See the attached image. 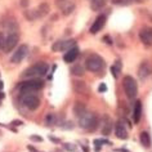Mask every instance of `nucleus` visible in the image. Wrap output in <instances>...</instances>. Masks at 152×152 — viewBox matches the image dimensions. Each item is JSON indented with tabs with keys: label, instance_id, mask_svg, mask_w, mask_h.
<instances>
[{
	"label": "nucleus",
	"instance_id": "obj_12",
	"mask_svg": "<svg viewBox=\"0 0 152 152\" xmlns=\"http://www.w3.org/2000/svg\"><path fill=\"white\" fill-rule=\"evenodd\" d=\"M152 72V67L150 66V63L147 62V61H144V62L139 66V70H138V75L140 79H146L148 75H150Z\"/></svg>",
	"mask_w": 152,
	"mask_h": 152
},
{
	"label": "nucleus",
	"instance_id": "obj_30",
	"mask_svg": "<svg viewBox=\"0 0 152 152\" xmlns=\"http://www.w3.org/2000/svg\"><path fill=\"white\" fill-rule=\"evenodd\" d=\"M103 40H104V41H106V43H107V44H112V40L110 39L108 36H104V37H103Z\"/></svg>",
	"mask_w": 152,
	"mask_h": 152
},
{
	"label": "nucleus",
	"instance_id": "obj_10",
	"mask_svg": "<svg viewBox=\"0 0 152 152\" xmlns=\"http://www.w3.org/2000/svg\"><path fill=\"white\" fill-rule=\"evenodd\" d=\"M139 39H140V41H142L144 45H147V47L152 45V28H143V30H140Z\"/></svg>",
	"mask_w": 152,
	"mask_h": 152
},
{
	"label": "nucleus",
	"instance_id": "obj_21",
	"mask_svg": "<svg viewBox=\"0 0 152 152\" xmlns=\"http://www.w3.org/2000/svg\"><path fill=\"white\" fill-rule=\"evenodd\" d=\"M106 3H107V0H92L90 7H92L93 10H101L106 5Z\"/></svg>",
	"mask_w": 152,
	"mask_h": 152
},
{
	"label": "nucleus",
	"instance_id": "obj_1",
	"mask_svg": "<svg viewBox=\"0 0 152 152\" xmlns=\"http://www.w3.org/2000/svg\"><path fill=\"white\" fill-rule=\"evenodd\" d=\"M98 123H99V119L96 113H92V112H88L86 111L84 115H81L79 117V125L81 128L86 129V130H90V132H94L98 126Z\"/></svg>",
	"mask_w": 152,
	"mask_h": 152
},
{
	"label": "nucleus",
	"instance_id": "obj_38",
	"mask_svg": "<svg viewBox=\"0 0 152 152\" xmlns=\"http://www.w3.org/2000/svg\"><path fill=\"white\" fill-rule=\"evenodd\" d=\"M133 1H135V3H142V1H144V0H133Z\"/></svg>",
	"mask_w": 152,
	"mask_h": 152
},
{
	"label": "nucleus",
	"instance_id": "obj_13",
	"mask_svg": "<svg viewBox=\"0 0 152 152\" xmlns=\"http://www.w3.org/2000/svg\"><path fill=\"white\" fill-rule=\"evenodd\" d=\"M77 56H79V49L76 47H74V48L68 49V50L66 52V54L63 56V59H64V62L71 63V62H74V61L77 58Z\"/></svg>",
	"mask_w": 152,
	"mask_h": 152
},
{
	"label": "nucleus",
	"instance_id": "obj_5",
	"mask_svg": "<svg viewBox=\"0 0 152 152\" xmlns=\"http://www.w3.org/2000/svg\"><path fill=\"white\" fill-rule=\"evenodd\" d=\"M85 67L88 68L90 72H99L101 70H103V67H104V61L98 54H90L88 58L85 59Z\"/></svg>",
	"mask_w": 152,
	"mask_h": 152
},
{
	"label": "nucleus",
	"instance_id": "obj_14",
	"mask_svg": "<svg viewBox=\"0 0 152 152\" xmlns=\"http://www.w3.org/2000/svg\"><path fill=\"white\" fill-rule=\"evenodd\" d=\"M74 90L79 94H88L89 93V88L86 86V84L84 81H79L75 80L74 81Z\"/></svg>",
	"mask_w": 152,
	"mask_h": 152
},
{
	"label": "nucleus",
	"instance_id": "obj_35",
	"mask_svg": "<svg viewBox=\"0 0 152 152\" xmlns=\"http://www.w3.org/2000/svg\"><path fill=\"white\" fill-rule=\"evenodd\" d=\"M13 124H14V125H21L22 121H13Z\"/></svg>",
	"mask_w": 152,
	"mask_h": 152
},
{
	"label": "nucleus",
	"instance_id": "obj_23",
	"mask_svg": "<svg viewBox=\"0 0 152 152\" xmlns=\"http://www.w3.org/2000/svg\"><path fill=\"white\" fill-rule=\"evenodd\" d=\"M25 17L27 18L28 21H35L36 18H39V17H37L36 9H34V10H26V12H25Z\"/></svg>",
	"mask_w": 152,
	"mask_h": 152
},
{
	"label": "nucleus",
	"instance_id": "obj_31",
	"mask_svg": "<svg viewBox=\"0 0 152 152\" xmlns=\"http://www.w3.org/2000/svg\"><path fill=\"white\" fill-rule=\"evenodd\" d=\"M31 139H32V140H39V142H41V138H40V137H35V135H34V137H31Z\"/></svg>",
	"mask_w": 152,
	"mask_h": 152
},
{
	"label": "nucleus",
	"instance_id": "obj_22",
	"mask_svg": "<svg viewBox=\"0 0 152 152\" xmlns=\"http://www.w3.org/2000/svg\"><path fill=\"white\" fill-rule=\"evenodd\" d=\"M71 72H72V75H75V76H83L84 75V67H83L81 64H75V66H72Z\"/></svg>",
	"mask_w": 152,
	"mask_h": 152
},
{
	"label": "nucleus",
	"instance_id": "obj_37",
	"mask_svg": "<svg viewBox=\"0 0 152 152\" xmlns=\"http://www.w3.org/2000/svg\"><path fill=\"white\" fill-rule=\"evenodd\" d=\"M3 98H4V94H3L1 92H0V99H3Z\"/></svg>",
	"mask_w": 152,
	"mask_h": 152
},
{
	"label": "nucleus",
	"instance_id": "obj_11",
	"mask_svg": "<svg viewBox=\"0 0 152 152\" xmlns=\"http://www.w3.org/2000/svg\"><path fill=\"white\" fill-rule=\"evenodd\" d=\"M101 130L103 135H110L112 132V120L108 116H103L102 120V125H101Z\"/></svg>",
	"mask_w": 152,
	"mask_h": 152
},
{
	"label": "nucleus",
	"instance_id": "obj_26",
	"mask_svg": "<svg viewBox=\"0 0 152 152\" xmlns=\"http://www.w3.org/2000/svg\"><path fill=\"white\" fill-rule=\"evenodd\" d=\"M120 70H121L120 62L117 61V63L115 64V66H112V67H111V71H112V74H113V76H115V77H119V72H120Z\"/></svg>",
	"mask_w": 152,
	"mask_h": 152
},
{
	"label": "nucleus",
	"instance_id": "obj_17",
	"mask_svg": "<svg viewBox=\"0 0 152 152\" xmlns=\"http://www.w3.org/2000/svg\"><path fill=\"white\" fill-rule=\"evenodd\" d=\"M139 140H140V143H142V146L143 147H150L151 146V137L150 134H148L147 132H142L139 134Z\"/></svg>",
	"mask_w": 152,
	"mask_h": 152
},
{
	"label": "nucleus",
	"instance_id": "obj_19",
	"mask_svg": "<svg viewBox=\"0 0 152 152\" xmlns=\"http://www.w3.org/2000/svg\"><path fill=\"white\" fill-rule=\"evenodd\" d=\"M61 10H62V14H63V16H68V14H71V13L75 10V4H74V3L67 1L64 5L61 7Z\"/></svg>",
	"mask_w": 152,
	"mask_h": 152
},
{
	"label": "nucleus",
	"instance_id": "obj_34",
	"mask_svg": "<svg viewBox=\"0 0 152 152\" xmlns=\"http://www.w3.org/2000/svg\"><path fill=\"white\" fill-rule=\"evenodd\" d=\"M113 4H120V0H111Z\"/></svg>",
	"mask_w": 152,
	"mask_h": 152
},
{
	"label": "nucleus",
	"instance_id": "obj_27",
	"mask_svg": "<svg viewBox=\"0 0 152 152\" xmlns=\"http://www.w3.org/2000/svg\"><path fill=\"white\" fill-rule=\"evenodd\" d=\"M62 44H63L62 40L56 41V43L52 45V50H53V52H59V50H62Z\"/></svg>",
	"mask_w": 152,
	"mask_h": 152
},
{
	"label": "nucleus",
	"instance_id": "obj_18",
	"mask_svg": "<svg viewBox=\"0 0 152 152\" xmlns=\"http://www.w3.org/2000/svg\"><path fill=\"white\" fill-rule=\"evenodd\" d=\"M86 112V108L84 103H81V102H76L75 106H74V113L77 117H80L81 115H84V113Z\"/></svg>",
	"mask_w": 152,
	"mask_h": 152
},
{
	"label": "nucleus",
	"instance_id": "obj_16",
	"mask_svg": "<svg viewBox=\"0 0 152 152\" xmlns=\"http://www.w3.org/2000/svg\"><path fill=\"white\" fill-rule=\"evenodd\" d=\"M115 133H116V137L120 139H126L128 138V132L126 129H125V126L123 125V123H117L116 125V129H115Z\"/></svg>",
	"mask_w": 152,
	"mask_h": 152
},
{
	"label": "nucleus",
	"instance_id": "obj_20",
	"mask_svg": "<svg viewBox=\"0 0 152 152\" xmlns=\"http://www.w3.org/2000/svg\"><path fill=\"white\" fill-rule=\"evenodd\" d=\"M36 12H37V17L47 16V14L49 13V5L47 4V3H43V4H40L36 8Z\"/></svg>",
	"mask_w": 152,
	"mask_h": 152
},
{
	"label": "nucleus",
	"instance_id": "obj_2",
	"mask_svg": "<svg viewBox=\"0 0 152 152\" xmlns=\"http://www.w3.org/2000/svg\"><path fill=\"white\" fill-rule=\"evenodd\" d=\"M48 68H49V66L47 63L39 62V63H35L31 67H28L27 70H25L23 74H22V76H23V77L37 79V77H41V76H44L45 74H47Z\"/></svg>",
	"mask_w": 152,
	"mask_h": 152
},
{
	"label": "nucleus",
	"instance_id": "obj_28",
	"mask_svg": "<svg viewBox=\"0 0 152 152\" xmlns=\"http://www.w3.org/2000/svg\"><path fill=\"white\" fill-rule=\"evenodd\" d=\"M4 44H5V37L3 35V32H0V49L4 48Z\"/></svg>",
	"mask_w": 152,
	"mask_h": 152
},
{
	"label": "nucleus",
	"instance_id": "obj_29",
	"mask_svg": "<svg viewBox=\"0 0 152 152\" xmlns=\"http://www.w3.org/2000/svg\"><path fill=\"white\" fill-rule=\"evenodd\" d=\"M98 90H99L101 93H103V92H106V90H107V86H106L104 84H101V86H99V89H98Z\"/></svg>",
	"mask_w": 152,
	"mask_h": 152
},
{
	"label": "nucleus",
	"instance_id": "obj_33",
	"mask_svg": "<svg viewBox=\"0 0 152 152\" xmlns=\"http://www.w3.org/2000/svg\"><path fill=\"white\" fill-rule=\"evenodd\" d=\"M3 88H4V83H3L1 80H0V90H1Z\"/></svg>",
	"mask_w": 152,
	"mask_h": 152
},
{
	"label": "nucleus",
	"instance_id": "obj_7",
	"mask_svg": "<svg viewBox=\"0 0 152 152\" xmlns=\"http://www.w3.org/2000/svg\"><path fill=\"white\" fill-rule=\"evenodd\" d=\"M28 53V47L26 44L21 45V47H18V49L16 52H14V54L12 56V58H10V62L12 63H20L22 59L25 58L26 56H27Z\"/></svg>",
	"mask_w": 152,
	"mask_h": 152
},
{
	"label": "nucleus",
	"instance_id": "obj_25",
	"mask_svg": "<svg viewBox=\"0 0 152 152\" xmlns=\"http://www.w3.org/2000/svg\"><path fill=\"white\" fill-rule=\"evenodd\" d=\"M56 115H53V113H48L47 117H45V123H47L48 125H53L56 124Z\"/></svg>",
	"mask_w": 152,
	"mask_h": 152
},
{
	"label": "nucleus",
	"instance_id": "obj_15",
	"mask_svg": "<svg viewBox=\"0 0 152 152\" xmlns=\"http://www.w3.org/2000/svg\"><path fill=\"white\" fill-rule=\"evenodd\" d=\"M140 116H142V102L137 101L134 104V111H133V120H134L135 124L139 123Z\"/></svg>",
	"mask_w": 152,
	"mask_h": 152
},
{
	"label": "nucleus",
	"instance_id": "obj_24",
	"mask_svg": "<svg viewBox=\"0 0 152 152\" xmlns=\"http://www.w3.org/2000/svg\"><path fill=\"white\" fill-rule=\"evenodd\" d=\"M75 47V40H66L62 44V50H68V49Z\"/></svg>",
	"mask_w": 152,
	"mask_h": 152
},
{
	"label": "nucleus",
	"instance_id": "obj_4",
	"mask_svg": "<svg viewBox=\"0 0 152 152\" xmlns=\"http://www.w3.org/2000/svg\"><path fill=\"white\" fill-rule=\"evenodd\" d=\"M123 88H124V92L129 99H134L137 97V94H138V85H137V81L129 75L125 76L123 79Z\"/></svg>",
	"mask_w": 152,
	"mask_h": 152
},
{
	"label": "nucleus",
	"instance_id": "obj_8",
	"mask_svg": "<svg viewBox=\"0 0 152 152\" xmlns=\"http://www.w3.org/2000/svg\"><path fill=\"white\" fill-rule=\"evenodd\" d=\"M18 35L16 32H13V34H10V35H8L5 37V44H4V48H3V50H4L5 53H8L10 50H13V48L17 45L18 43Z\"/></svg>",
	"mask_w": 152,
	"mask_h": 152
},
{
	"label": "nucleus",
	"instance_id": "obj_9",
	"mask_svg": "<svg viewBox=\"0 0 152 152\" xmlns=\"http://www.w3.org/2000/svg\"><path fill=\"white\" fill-rule=\"evenodd\" d=\"M106 23V16L104 14H101V16H98L96 18V21L93 22V25L90 26V34H93V35H96L97 32H99L102 28H103V26Z\"/></svg>",
	"mask_w": 152,
	"mask_h": 152
},
{
	"label": "nucleus",
	"instance_id": "obj_36",
	"mask_svg": "<svg viewBox=\"0 0 152 152\" xmlns=\"http://www.w3.org/2000/svg\"><path fill=\"white\" fill-rule=\"evenodd\" d=\"M21 4H22V5H26V4H27V0H23V1H22Z\"/></svg>",
	"mask_w": 152,
	"mask_h": 152
},
{
	"label": "nucleus",
	"instance_id": "obj_6",
	"mask_svg": "<svg viewBox=\"0 0 152 152\" xmlns=\"http://www.w3.org/2000/svg\"><path fill=\"white\" fill-rule=\"evenodd\" d=\"M21 103L23 104L26 108L31 110V111H35L40 106V99H39V97L35 96L34 93H22Z\"/></svg>",
	"mask_w": 152,
	"mask_h": 152
},
{
	"label": "nucleus",
	"instance_id": "obj_3",
	"mask_svg": "<svg viewBox=\"0 0 152 152\" xmlns=\"http://www.w3.org/2000/svg\"><path fill=\"white\" fill-rule=\"evenodd\" d=\"M44 86V81L37 79H31V80H26L22 81L20 85H18V89L21 90L22 93H34L36 90H40Z\"/></svg>",
	"mask_w": 152,
	"mask_h": 152
},
{
	"label": "nucleus",
	"instance_id": "obj_32",
	"mask_svg": "<svg viewBox=\"0 0 152 152\" xmlns=\"http://www.w3.org/2000/svg\"><path fill=\"white\" fill-rule=\"evenodd\" d=\"M27 148H28V150L31 151V152H37V151H36V150H35V148H34V147H27Z\"/></svg>",
	"mask_w": 152,
	"mask_h": 152
}]
</instances>
